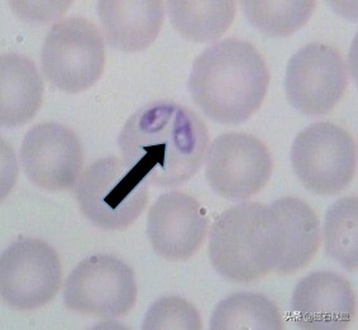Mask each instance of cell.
Here are the masks:
<instances>
[{
  "instance_id": "cell-9",
  "label": "cell",
  "mask_w": 358,
  "mask_h": 330,
  "mask_svg": "<svg viewBox=\"0 0 358 330\" xmlns=\"http://www.w3.org/2000/svg\"><path fill=\"white\" fill-rule=\"evenodd\" d=\"M204 161L210 189L231 201L252 198L271 178V155L264 142L247 133L220 134L208 147Z\"/></svg>"
},
{
  "instance_id": "cell-20",
  "label": "cell",
  "mask_w": 358,
  "mask_h": 330,
  "mask_svg": "<svg viewBox=\"0 0 358 330\" xmlns=\"http://www.w3.org/2000/svg\"><path fill=\"white\" fill-rule=\"evenodd\" d=\"M357 198L337 200L325 214L323 241L327 256L347 271H356L357 254Z\"/></svg>"
},
{
  "instance_id": "cell-19",
  "label": "cell",
  "mask_w": 358,
  "mask_h": 330,
  "mask_svg": "<svg viewBox=\"0 0 358 330\" xmlns=\"http://www.w3.org/2000/svg\"><path fill=\"white\" fill-rule=\"evenodd\" d=\"M242 9L248 22L261 34L289 37L312 18L317 3L312 0H245Z\"/></svg>"
},
{
  "instance_id": "cell-15",
  "label": "cell",
  "mask_w": 358,
  "mask_h": 330,
  "mask_svg": "<svg viewBox=\"0 0 358 330\" xmlns=\"http://www.w3.org/2000/svg\"><path fill=\"white\" fill-rule=\"evenodd\" d=\"M0 87L1 126H24L36 117L43 101V82L32 59L20 53H3Z\"/></svg>"
},
{
  "instance_id": "cell-2",
  "label": "cell",
  "mask_w": 358,
  "mask_h": 330,
  "mask_svg": "<svg viewBox=\"0 0 358 330\" xmlns=\"http://www.w3.org/2000/svg\"><path fill=\"white\" fill-rule=\"evenodd\" d=\"M271 75L252 43L238 38L215 42L192 64L187 89L208 118L237 126L259 110Z\"/></svg>"
},
{
  "instance_id": "cell-14",
  "label": "cell",
  "mask_w": 358,
  "mask_h": 330,
  "mask_svg": "<svg viewBox=\"0 0 358 330\" xmlns=\"http://www.w3.org/2000/svg\"><path fill=\"white\" fill-rule=\"evenodd\" d=\"M98 14L109 46L138 52L157 38L165 8L159 0H103L98 3Z\"/></svg>"
},
{
  "instance_id": "cell-8",
  "label": "cell",
  "mask_w": 358,
  "mask_h": 330,
  "mask_svg": "<svg viewBox=\"0 0 358 330\" xmlns=\"http://www.w3.org/2000/svg\"><path fill=\"white\" fill-rule=\"evenodd\" d=\"M62 281L60 257L37 238H20L1 253L0 295L15 310H34L52 301Z\"/></svg>"
},
{
  "instance_id": "cell-18",
  "label": "cell",
  "mask_w": 358,
  "mask_h": 330,
  "mask_svg": "<svg viewBox=\"0 0 358 330\" xmlns=\"http://www.w3.org/2000/svg\"><path fill=\"white\" fill-rule=\"evenodd\" d=\"M210 329H284L279 308L265 295L237 292L227 296L213 311Z\"/></svg>"
},
{
  "instance_id": "cell-1",
  "label": "cell",
  "mask_w": 358,
  "mask_h": 330,
  "mask_svg": "<svg viewBox=\"0 0 358 330\" xmlns=\"http://www.w3.org/2000/svg\"><path fill=\"white\" fill-rule=\"evenodd\" d=\"M127 165L147 184L169 189L199 171L209 147L203 119L186 106L159 100L129 117L118 137Z\"/></svg>"
},
{
  "instance_id": "cell-16",
  "label": "cell",
  "mask_w": 358,
  "mask_h": 330,
  "mask_svg": "<svg viewBox=\"0 0 358 330\" xmlns=\"http://www.w3.org/2000/svg\"><path fill=\"white\" fill-rule=\"evenodd\" d=\"M285 231V248L275 272L287 276L312 262L322 245V227L312 206L301 199L286 196L271 205Z\"/></svg>"
},
{
  "instance_id": "cell-4",
  "label": "cell",
  "mask_w": 358,
  "mask_h": 330,
  "mask_svg": "<svg viewBox=\"0 0 358 330\" xmlns=\"http://www.w3.org/2000/svg\"><path fill=\"white\" fill-rule=\"evenodd\" d=\"M73 189L84 217L106 231L126 229L140 218L148 203V184L118 157L95 161Z\"/></svg>"
},
{
  "instance_id": "cell-3",
  "label": "cell",
  "mask_w": 358,
  "mask_h": 330,
  "mask_svg": "<svg viewBox=\"0 0 358 330\" xmlns=\"http://www.w3.org/2000/svg\"><path fill=\"white\" fill-rule=\"evenodd\" d=\"M285 231L271 205L245 201L222 213L209 234V259L220 278L250 284L275 271Z\"/></svg>"
},
{
  "instance_id": "cell-12",
  "label": "cell",
  "mask_w": 358,
  "mask_h": 330,
  "mask_svg": "<svg viewBox=\"0 0 358 330\" xmlns=\"http://www.w3.org/2000/svg\"><path fill=\"white\" fill-rule=\"evenodd\" d=\"M208 228L206 209L184 192L159 195L147 217V237L153 251L173 262L187 261L199 251Z\"/></svg>"
},
{
  "instance_id": "cell-13",
  "label": "cell",
  "mask_w": 358,
  "mask_h": 330,
  "mask_svg": "<svg viewBox=\"0 0 358 330\" xmlns=\"http://www.w3.org/2000/svg\"><path fill=\"white\" fill-rule=\"evenodd\" d=\"M290 309L292 322L301 329H345L356 317L357 300L342 275L313 272L296 285Z\"/></svg>"
},
{
  "instance_id": "cell-17",
  "label": "cell",
  "mask_w": 358,
  "mask_h": 330,
  "mask_svg": "<svg viewBox=\"0 0 358 330\" xmlns=\"http://www.w3.org/2000/svg\"><path fill=\"white\" fill-rule=\"evenodd\" d=\"M173 28L185 40L209 43L220 38L232 26L236 3L231 0H171L166 3Z\"/></svg>"
},
{
  "instance_id": "cell-10",
  "label": "cell",
  "mask_w": 358,
  "mask_h": 330,
  "mask_svg": "<svg viewBox=\"0 0 358 330\" xmlns=\"http://www.w3.org/2000/svg\"><path fill=\"white\" fill-rule=\"evenodd\" d=\"M348 86V70L337 48L313 42L292 56L285 75L289 103L306 117L332 112Z\"/></svg>"
},
{
  "instance_id": "cell-7",
  "label": "cell",
  "mask_w": 358,
  "mask_h": 330,
  "mask_svg": "<svg viewBox=\"0 0 358 330\" xmlns=\"http://www.w3.org/2000/svg\"><path fill=\"white\" fill-rule=\"evenodd\" d=\"M132 268L120 258L94 254L81 261L65 281L64 303L84 317H124L137 301Z\"/></svg>"
},
{
  "instance_id": "cell-21",
  "label": "cell",
  "mask_w": 358,
  "mask_h": 330,
  "mask_svg": "<svg viewBox=\"0 0 358 330\" xmlns=\"http://www.w3.org/2000/svg\"><path fill=\"white\" fill-rule=\"evenodd\" d=\"M201 317L185 299L167 296L159 299L147 311L143 329H201Z\"/></svg>"
},
{
  "instance_id": "cell-5",
  "label": "cell",
  "mask_w": 358,
  "mask_h": 330,
  "mask_svg": "<svg viewBox=\"0 0 358 330\" xmlns=\"http://www.w3.org/2000/svg\"><path fill=\"white\" fill-rule=\"evenodd\" d=\"M41 66L56 89L79 94L98 81L106 66V45L98 27L83 17L59 20L46 36Z\"/></svg>"
},
{
  "instance_id": "cell-11",
  "label": "cell",
  "mask_w": 358,
  "mask_h": 330,
  "mask_svg": "<svg viewBox=\"0 0 358 330\" xmlns=\"http://www.w3.org/2000/svg\"><path fill=\"white\" fill-rule=\"evenodd\" d=\"M20 164L27 178L46 192L73 189L84 165L78 134L60 123H41L26 133Z\"/></svg>"
},
{
  "instance_id": "cell-22",
  "label": "cell",
  "mask_w": 358,
  "mask_h": 330,
  "mask_svg": "<svg viewBox=\"0 0 358 330\" xmlns=\"http://www.w3.org/2000/svg\"><path fill=\"white\" fill-rule=\"evenodd\" d=\"M70 1H52V3H36V1H10V7L15 9L17 14L24 20H51L61 17L70 7Z\"/></svg>"
},
{
  "instance_id": "cell-6",
  "label": "cell",
  "mask_w": 358,
  "mask_h": 330,
  "mask_svg": "<svg viewBox=\"0 0 358 330\" xmlns=\"http://www.w3.org/2000/svg\"><path fill=\"white\" fill-rule=\"evenodd\" d=\"M292 170L306 190L333 196L350 185L357 171V145L351 133L332 122L306 127L292 145Z\"/></svg>"
}]
</instances>
